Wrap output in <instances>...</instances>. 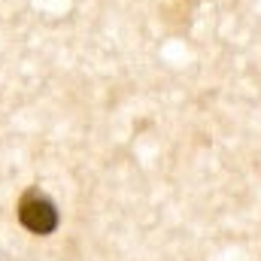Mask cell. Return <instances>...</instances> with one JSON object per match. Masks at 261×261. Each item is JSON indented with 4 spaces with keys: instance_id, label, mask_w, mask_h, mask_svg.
<instances>
[{
    "instance_id": "cell-1",
    "label": "cell",
    "mask_w": 261,
    "mask_h": 261,
    "mask_svg": "<svg viewBox=\"0 0 261 261\" xmlns=\"http://www.w3.org/2000/svg\"><path fill=\"white\" fill-rule=\"evenodd\" d=\"M18 222L34 234H52L58 228V210L40 192H28L18 203Z\"/></svg>"
}]
</instances>
